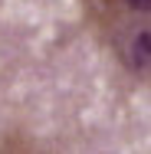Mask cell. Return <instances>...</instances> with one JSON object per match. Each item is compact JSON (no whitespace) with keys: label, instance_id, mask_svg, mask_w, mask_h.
<instances>
[{"label":"cell","instance_id":"1","mask_svg":"<svg viewBox=\"0 0 151 154\" xmlns=\"http://www.w3.org/2000/svg\"><path fill=\"white\" fill-rule=\"evenodd\" d=\"M109 23H112V46L118 53V62L135 72L138 79L148 75L151 66V30H148V13H138L125 7L121 0H112L109 7Z\"/></svg>","mask_w":151,"mask_h":154}]
</instances>
